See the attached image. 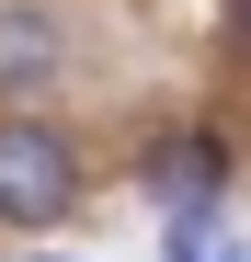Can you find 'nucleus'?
Here are the masks:
<instances>
[{
	"label": "nucleus",
	"mask_w": 251,
	"mask_h": 262,
	"mask_svg": "<svg viewBox=\"0 0 251 262\" xmlns=\"http://www.w3.org/2000/svg\"><path fill=\"white\" fill-rule=\"evenodd\" d=\"M80 205V148L34 114H0V228H57Z\"/></svg>",
	"instance_id": "obj_1"
},
{
	"label": "nucleus",
	"mask_w": 251,
	"mask_h": 262,
	"mask_svg": "<svg viewBox=\"0 0 251 262\" xmlns=\"http://www.w3.org/2000/svg\"><path fill=\"white\" fill-rule=\"evenodd\" d=\"M137 183H149L160 216H194V205H217V194H228V148L205 137V125H183V137H160V148L137 160Z\"/></svg>",
	"instance_id": "obj_2"
},
{
	"label": "nucleus",
	"mask_w": 251,
	"mask_h": 262,
	"mask_svg": "<svg viewBox=\"0 0 251 262\" xmlns=\"http://www.w3.org/2000/svg\"><path fill=\"white\" fill-rule=\"evenodd\" d=\"M46 57H57V46H46V23H34V12H12V23H0V69H12V80H34Z\"/></svg>",
	"instance_id": "obj_3"
},
{
	"label": "nucleus",
	"mask_w": 251,
	"mask_h": 262,
	"mask_svg": "<svg viewBox=\"0 0 251 262\" xmlns=\"http://www.w3.org/2000/svg\"><path fill=\"white\" fill-rule=\"evenodd\" d=\"M228 34H240V57H251V0H228Z\"/></svg>",
	"instance_id": "obj_4"
}]
</instances>
